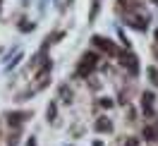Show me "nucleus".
Here are the masks:
<instances>
[{
	"label": "nucleus",
	"instance_id": "1",
	"mask_svg": "<svg viewBox=\"0 0 158 146\" xmlns=\"http://www.w3.org/2000/svg\"><path fill=\"white\" fill-rule=\"evenodd\" d=\"M144 136L153 139V136H156V129H153V127H146V129H144Z\"/></svg>",
	"mask_w": 158,
	"mask_h": 146
},
{
	"label": "nucleus",
	"instance_id": "2",
	"mask_svg": "<svg viewBox=\"0 0 158 146\" xmlns=\"http://www.w3.org/2000/svg\"><path fill=\"white\" fill-rule=\"evenodd\" d=\"M127 146H139V144H137V141H129V144H127Z\"/></svg>",
	"mask_w": 158,
	"mask_h": 146
}]
</instances>
